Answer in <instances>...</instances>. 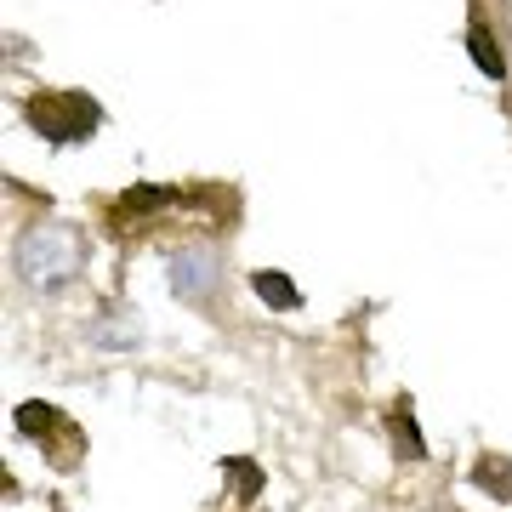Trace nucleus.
Wrapping results in <instances>:
<instances>
[{"mask_svg": "<svg viewBox=\"0 0 512 512\" xmlns=\"http://www.w3.org/2000/svg\"><path fill=\"white\" fill-rule=\"evenodd\" d=\"M467 46H473V63H478L484 74H490V80H501V74H507V57L495 52V35L484 29V23H473V35H467Z\"/></svg>", "mask_w": 512, "mask_h": 512, "instance_id": "20e7f679", "label": "nucleus"}, {"mask_svg": "<svg viewBox=\"0 0 512 512\" xmlns=\"http://www.w3.org/2000/svg\"><path fill=\"white\" fill-rule=\"evenodd\" d=\"M393 427H399V444H404V456L416 461V456H421V439H416V421H410V410H393Z\"/></svg>", "mask_w": 512, "mask_h": 512, "instance_id": "0eeeda50", "label": "nucleus"}, {"mask_svg": "<svg viewBox=\"0 0 512 512\" xmlns=\"http://www.w3.org/2000/svg\"><path fill=\"white\" fill-rule=\"evenodd\" d=\"M251 285H256V296H262L268 308H296V302H302L296 285L291 279H279V274H251Z\"/></svg>", "mask_w": 512, "mask_h": 512, "instance_id": "39448f33", "label": "nucleus"}, {"mask_svg": "<svg viewBox=\"0 0 512 512\" xmlns=\"http://www.w3.org/2000/svg\"><path fill=\"white\" fill-rule=\"evenodd\" d=\"M23 120L46 137V143H80V137H92L97 131V103L86 92H40L23 103Z\"/></svg>", "mask_w": 512, "mask_h": 512, "instance_id": "f257e3e1", "label": "nucleus"}, {"mask_svg": "<svg viewBox=\"0 0 512 512\" xmlns=\"http://www.w3.org/2000/svg\"><path fill=\"white\" fill-rule=\"evenodd\" d=\"M473 484L490 495V501L512 507V456H478L473 461Z\"/></svg>", "mask_w": 512, "mask_h": 512, "instance_id": "7ed1b4c3", "label": "nucleus"}, {"mask_svg": "<svg viewBox=\"0 0 512 512\" xmlns=\"http://www.w3.org/2000/svg\"><path fill=\"white\" fill-rule=\"evenodd\" d=\"M18 268L29 285H40V291H57L63 279H74V268H80V239L69 234V228H35V234L23 239L18 251Z\"/></svg>", "mask_w": 512, "mask_h": 512, "instance_id": "f03ea898", "label": "nucleus"}, {"mask_svg": "<svg viewBox=\"0 0 512 512\" xmlns=\"http://www.w3.org/2000/svg\"><path fill=\"white\" fill-rule=\"evenodd\" d=\"M228 478H234L239 495H256V490H262V467H256V461H245V456L228 461Z\"/></svg>", "mask_w": 512, "mask_h": 512, "instance_id": "423d86ee", "label": "nucleus"}]
</instances>
